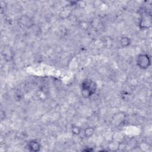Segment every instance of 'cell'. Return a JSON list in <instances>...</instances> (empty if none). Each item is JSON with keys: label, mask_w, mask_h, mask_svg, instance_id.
<instances>
[{"label": "cell", "mask_w": 152, "mask_h": 152, "mask_svg": "<svg viewBox=\"0 0 152 152\" xmlns=\"http://www.w3.org/2000/svg\"><path fill=\"white\" fill-rule=\"evenodd\" d=\"M80 131H81V129L78 126H73L72 128V132H73L74 134H75V135H78L80 133Z\"/></svg>", "instance_id": "7"}, {"label": "cell", "mask_w": 152, "mask_h": 152, "mask_svg": "<svg viewBox=\"0 0 152 152\" xmlns=\"http://www.w3.org/2000/svg\"><path fill=\"white\" fill-rule=\"evenodd\" d=\"M137 64L141 69H147L151 65L150 57L147 54H140L137 58Z\"/></svg>", "instance_id": "2"}, {"label": "cell", "mask_w": 152, "mask_h": 152, "mask_svg": "<svg viewBox=\"0 0 152 152\" xmlns=\"http://www.w3.org/2000/svg\"><path fill=\"white\" fill-rule=\"evenodd\" d=\"M120 44L123 48H126L131 44V40L128 37L124 36L120 39Z\"/></svg>", "instance_id": "5"}, {"label": "cell", "mask_w": 152, "mask_h": 152, "mask_svg": "<svg viewBox=\"0 0 152 152\" xmlns=\"http://www.w3.org/2000/svg\"><path fill=\"white\" fill-rule=\"evenodd\" d=\"M94 129L93 128H87L85 131H84V135L85 136H86L87 137H91L93 133H94Z\"/></svg>", "instance_id": "6"}, {"label": "cell", "mask_w": 152, "mask_h": 152, "mask_svg": "<svg viewBox=\"0 0 152 152\" xmlns=\"http://www.w3.org/2000/svg\"><path fill=\"white\" fill-rule=\"evenodd\" d=\"M96 90V83L90 80L84 81L81 84V94L84 98H88L91 96L95 93Z\"/></svg>", "instance_id": "1"}, {"label": "cell", "mask_w": 152, "mask_h": 152, "mask_svg": "<svg viewBox=\"0 0 152 152\" xmlns=\"http://www.w3.org/2000/svg\"><path fill=\"white\" fill-rule=\"evenodd\" d=\"M151 26V17L150 15H144L140 22V26L142 29H147Z\"/></svg>", "instance_id": "3"}, {"label": "cell", "mask_w": 152, "mask_h": 152, "mask_svg": "<svg viewBox=\"0 0 152 152\" xmlns=\"http://www.w3.org/2000/svg\"><path fill=\"white\" fill-rule=\"evenodd\" d=\"M41 147L40 143L37 140H31L28 143V148L31 151H38Z\"/></svg>", "instance_id": "4"}]
</instances>
